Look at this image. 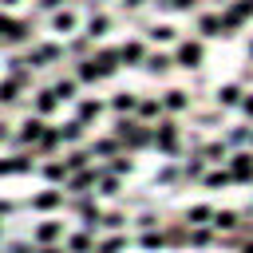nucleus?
<instances>
[{"mask_svg":"<svg viewBox=\"0 0 253 253\" xmlns=\"http://www.w3.org/2000/svg\"><path fill=\"white\" fill-rule=\"evenodd\" d=\"M178 59H182V67H198L202 63V43H182Z\"/></svg>","mask_w":253,"mask_h":253,"instance_id":"obj_1","label":"nucleus"},{"mask_svg":"<svg viewBox=\"0 0 253 253\" xmlns=\"http://www.w3.org/2000/svg\"><path fill=\"white\" fill-rule=\"evenodd\" d=\"M202 32L206 36H221L225 28H221V16H202Z\"/></svg>","mask_w":253,"mask_h":253,"instance_id":"obj_2","label":"nucleus"},{"mask_svg":"<svg viewBox=\"0 0 253 253\" xmlns=\"http://www.w3.org/2000/svg\"><path fill=\"white\" fill-rule=\"evenodd\" d=\"M166 67H170V59H166V55H146V71H154V75H162Z\"/></svg>","mask_w":253,"mask_h":253,"instance_id":"obj_3","label":"nucleus"},{"mask_svg":"<svg viewBox=\"0 0 253 253\" xmlns=\"http://www.w3.org/2000/svg\"><path fill=\"white\" fill-rule=\"evenodd\" d=\"M142 55H146V51H142V43H138V40H130V43L123 47V59H130V63H134V59H142Z\"/></svg>","mask_w":253,"mask_h":253,"instance_id":"obj_4","label":"nucleus"},{"mask_svg":"<svg viewBox=\"0 0 253 253\" xmlns=\"http://www.w3.org/2000/svg\"><path fill=\"white\" fill-rule=\"evenodd\" d=\"M103 32H107V16H95V20L87 24V36L95 40V36H103Z\"/></svg>","mask_w":253,"mask_h":253,"instance_id":"obj_5","label":"nucleus"},{"mask_svg":"<svg viewBox=\"0 0 253 253\" xmlns=\"http://www.w3.org/2000/svg\"><path fill=\"white\" fill-rule=\"evenodd\" d=\"M67 28H75V16L71 12H59L55 16V32H67Z\"/></svg>","mask_w":253,"mask_h":253,"instance_id":"obj_6","label":"nucleus"},{"mask_svg":"<svg viewBox=\"0 0 253 253\" xmlns=\"http://www.w3.org/2000/svg\"><path fill=\"white\" fill-rule=\"evenodd\" d=\"M150 36H154V40H170V36H174V28H170V24H158Z\"/></svg>","mask_w":253,"mask_h":253,"instance_id":"obj_7","label":"nucleus"},{"mask_svg":"<svg viewBox=\"0 0 253 253\" xmlns=\"http://www.w3.org/2000/svg\"><path fill=\"white\" fill-rule=\"evenodd\" d=\"M221 103H237V87H225L221 91Z\"/></svg>","mask_w":253,"mask_h":253,"instance_id":"obj_8","label":"nucleus"},{"mask_svg":"<svg viewBox=\"0 0 253 253\" xmlns=\"http://www.w3.org/2000/svg\"><path fill=\"white\" fill-rule=\"evenodd\" d=\"M170 8H194V0H166Z\"/></svg>","mask_w":253,"mask_h":253,"instance_id":"obj_9","label":"nucleus"},{"mask_svg":"<svg viewBox=\"0 0 253 253\" xmlns=\"http://www.w3.org/2000/svg\"><path fill=\"white\" fill-rule=\"evenodd\" d=\"M59 4H63V0H43V8H59Z\"/></svg>","mask_w":253,"mask_h":253,"instance_id":"obj_10","label":"nucleus"},{"mask_svg":"<svg viewBox=\"0 0 253 253\" xmlns=\"http://www.w3.org/2000/svg\"><path fill=\"white\" fill-rule=\"evenodd\" d=\"M245 111H249V115H253V99H245Z\"/></svg>","mask_w":253,"mask_h":253,"instance_id":"obj_11","label":"nucleus"},{"mask_svg":"<svg viewBox=\"0 0 253 253\" xmlns=\"http://www.w3.org/2000/svg\"><path fill=\"white\" fill-rule=\"evenodd\" d=\"M126 4H130V8H138V4H142V0H126Z\"/></svg>","mask_w":253,"mask_h":253,"instance_id":"obj_12","label":"nucleus"},{"mask_svg":"<svg viewBox=\"0 0 253 253\" xmlns=\"http://www.w3.org/2000/svg\"><path fill=\"white\" fill-rule=\"evenodd\" d=\"M4 4H16V0H4Z\"/></svg>","mask_w":253,"mask_h":253,"instance_id":"obj_13","label":"nucleus"}]
</instances>
